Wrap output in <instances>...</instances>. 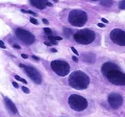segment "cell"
I'll use <instances>...</instances> for the list:
<instances>
[{"label": "cell", "instance_id": "obj_21", "mask_svg": "<svg viewBox=\"0 0 125 117\" xmlns=\"http://www.w3.org/2000/svg\"><path fill=\"white\" fill-rule=\"evenodd\" d=\"M23 13H27V14H31V15H33V16H37L34 12H32V11H25V10H21Z\"/></svg>", "mask_w": 125, "mask_h": 117}, {"label": "cell", "instance_id": "obj_18", "mask_svg": "<svg viewBox=\"0 0 125 117\" xmlns=\"http://www.w3.org/2000/svg\"><path fill=\"white\" fill-rule=\"evenodd\" d=\"M15 78H16V80L17 81H19V82H22L23 84H27V82H26V80H24V79H22V78H20L18 75H16L15 76Z\"/></svg>", "mask_w": 125, "mask_h": 117}, {"label": "cell", "instance_id": "obj_38", "mask_svg": "<svg viewBox=\"0 0 125 117\" xmlns=\"http://www.w3.org/2000/svg\"><path fill=\"white\" fill-rule=\"evenodd\" d=\"M93 1H96V0H93Z\"/></svg>", "mask_w": 125, "mask_h": 117}, {"label": "cell", "instance_id": "obj_34", "mask_svg": "<svg viewBox=\"0 0 125 117\" xmlns=\"http://www.w3.org/2000/svg\"><path fill=\"white\" fill-rule=\"evenodd\" d=\"M33 59H34V60H36V61H39V58H38V57H35V56H33Z\"/></svg>", "mask_w": 125, "mask_h": 117}, {"label": "cell", "instance_id": "obj_13", "mask_svg": "<svg viewBox=\"0 0 125 117\" xmlns=\"http://www.w3.org/2000/svg\"><path fill=\"white\" fill-rule=\"evenodd\" d=\"M30 1H31V4L34 7L38 8L40 10H43L46 7V0H30Z\"/></svg>", "mask_w": 125, "mask_h": 117}, {"label": "cell", "instance_id": "obj_30", "mask_svg": "<svg viewBox=\"0 0 125 117\" xmlns=\"http://www.w3.org/2000/svg\"><path fill=\"white\" fill-rule=\"evenodd\" d=\"M13 85H14V86H15L16 88H17V87H18V84H16V82H13Z\"/></svg>", "mask_w": 125, "mask_h": 117}, {"label": "cell", "instance_id": "obj_15", "mask_svg": "<svg viewBox=\"0 0 125 117\" xmlns=\"http://www.w3.org/2000/svg\"><path fill=\"white\" fill-rule=\"evenodd\" d=\"M112 3H113V0H102L101 1V4L104 5V6H107V7L111 6Z\"/></svg>", "mask_w": 125, "mask_h": 117}, {"label": "cell", "instance_id": "obj_19", "mask_svg": "<svg viewBox=\"0 0 125 117\" xmlns=\"http://www.w3.org/2000/svg\"><path fill=\"white\" fill-rule=\"evenodd\" d=\"M63 34H64V36H70V34H71V30H69V29H64Z\"/></svg>", "mask_w": 125, "mask_h": 117}, {"label": "cell", "instance_id": "obj_28", "mask_svg": "<svg viewBox=\"0 0 125 117\" xmlns=\"http://www.w3.org/2000/svg\"><path fill=\"white\" fill-rule=\"evenodd\" d=\"M21 57H22L23 59H27V58H28V56H27L26 54H22V55H21Z\"/></svg>", "mask_w": 125, "mask_h": 117}, {"label": "cell", "instance_id": "obj_22", "mask_svg": "<svg viewBox=\"0 0 125 117\" xmlns=\"http://www.w3.org/2000/svg\"><path fill=\"white\" fill-rule=\"evenodd\" d=\"M22 90H23L25 93H27V94H28V93H30V90H29L27 87H25V86H22Z\"/></svg>", "mask_w": 125, "mask_h": 117}, {"label": "cell", "instance_id": "obj_36", "mask_svg": "<svg viewBox=\"0 0 125 117\" xmlns=\"http://www.w3.org/2000/svg\"><path fill=\"white\" fill-rule=\"evenodd\" d=\"M51 51H52V52H56L57 50H56V49H51Z\"/></svg>", "mask_w": 125, "mask_h": 117}, {"label": "cell", "instance_id": "obj_32", "mask_svg": "<svg viewBox=\"0 0 125 117\" xmlns=\"http://www.w3.org/2000/svg\"><path fill=\"white\" fill-rule=\"evenodd\" d=\"M98 26H99V27H101V28H103L105 25H104V24H102V23H98Z\"/></svg>", "mask_w": 125, "mask_h": 117}, {"label": "cell", "instance_id": "obj_14", "mask_svg": "<svg viewBox=\"0 0 125 117\" xmlns=\"http://www.w3.org/2000/svg\"><path fill=\"white\" fill-rule=\"evenodd\" d=\"M83 61L89 63H94L95 62V55L94 53H84V55L82 56Z\"/></svg>", "mask_w": 125, "mask_h": 117}, {"label": "cell", "instance_id": "obj_11", "mask_svg": "<svg viewBox=\"0 0 125 117\" xmlns=\"http://www.w3.org/2000/svg\"><path fill=\"white\" fill-rule=\"evenodd\" d=\"M117 68H119V67L117 66L115 63H104L102 65L101 71H102V74L104 76H106L112 70H115V69H117Z\"/></svg>", "mask_w": 125, "mask_h": 117}, {"label": "cell", "instance_id": "obj_35", "mask_svg": "<svg viewBox=\"0 0 125 117\" xmlns=\"http://www.w3.org/2000/svg\"><path fill=\"white\" fill-rule=\"evenodd\" d=\"M45 45H47V46H51V44H50V43H48V42H45Z\"/></svg>", "mask_w": 125, "mask_h": 117}, {"label": "cell", "instance_id": "obj_4", "mask_svg": "<svg viewBox=\"0 0 125 117\" xmlns=\"http://www.w3.org/2000/svg\"><path fill=\"white\" fill-rule=\"evenodd\" d=\"M95 38V34L94 31L90 29L80 30L77 33L74 34V39L76 42L80 44H90Z\"/></svg>", "mask_w": 125, "mask_h": 117}, {"label": "cell", "instance_id": "obj_7", "mask_svg": "<svg viewBox=\"0 0 125 117\" xmlns=\"http://www.w3.org/2000/svg\"><path fill=\"white\" fill-rule=\"evenodd\" d=\"M110 37L114 43L125 46V31L121 29H114L110 33Z\"/></svg>", "mask_w": 125, "mask_h": 117}, {"label": "cell", "instance_id": "obj_10", "mask_svg": "<svg viewBox=\"0 0 125 117\" xmlns=\"http://www.w3.org/2000/svg\"><path fill=\"white\" fill-rule=\"evenodd\" d=\"M108 102L113 108L116 109L119 107H121L123 103V99H122V96L117 93H111L108 96Z\"/></svg>", "mask_w": 125, "mask_h": 117}, {"label": "cell", "instance_id": "obj_16", "mask_svg": "<svg viewBox=\"0 0 125 117\" xmlns=\"http://www.w3.org/2000/svg\"><path fill=\"white\" fill-rule=\"evenodd\" d=\"M118 7H119L120 10H125V0H121V1L119 2Z\"/></svg>", "mask_w": 125, "mask_h": 117}, {"label": "cell", "instance_id": "obj_29", "mask_svg": "<svg viewBox=\"0 0 125 117\" xmlns=\"http://www.w3.org/2000/svg\"><path fill=\"white\" fill-rule=\"evenodd\" d=\"M72 60H73L74 62H76V63L78 62V58H77V57H72Z\"/></svg>", "mask_w": 125, "mask_h": 117}, {"label": "cell", "instance_id": "obj_1", "mask_svg": "<svg viewBox=\"0 0 125 117\" xmlns=\"http://www.w3.org/2000/svg\"><path fill=\"white\" fill-rule=\"evenodd\" d=\"M68 83L71 87L75 89H86L90 84V77L82 71H74L70 74Z\"/></svg>", "mask_w": 125, "mask_h": 117}, {"label": "cell", "instance_id": "obj_3", "mask_svg": "<svg viewBox=\"0 0 125 117\" xmlns=\"http://www.w3.org/2000/svg\"><path fill=\"white\" fill-rule=\"evenodd\" d=\"M68 105L75 111H83L88 108V101L80 95L72 94L68 98Z\"/></svg>", "mask_w": 125, "mask_h": 117}, {"label": "cell", "instance_id": "obj_26", "mask_svg": "<svg viewBox=\"0 0 125 117\" xmlns=\"http://www.w3.org/2000/svg\"><path fill=\"white\" fill-rule=\"evenodd\" d=\"M54 37H55V39H56V40H62V39L61 36H54Z\"/></svg>", "mask_w": 125, "mask_h": 117}, {"label": "cell", "instance_id": "obj_2", "mask_svg": "<svg viewBox=\"0 0 125 117\" xmlns=\"http://www.w3.org/2000/svg\"><path fill=\"white\" fill-rule=\"evenodd\" d=\"M88 20L87 13L81 10H73L69 13L68 21L72 26L75 27H82L86 24Z\"/></svg>", "mask_w": 125, "mask_h": 117}, {"label": "cell", "instance_id": "obj_33", "mask_svg": "<svg viewBox=\"0 0 125 117\" xmlns=\"http://www.w3.org/2000/svg\"><path fill=\"white\" fill-rule=\"evenodd\" d=\"M14 46H15V48H16V49H20V46H19V45H17V44H15Z\"/></svg>", "mask_w": 125, "mask_h": 117}, {"label": "cell", "instance_id": "obj_25", "mask_svg": "<svg viewBox=\"0 0 125 117\" xmlns=\"http://www.w3.org/2000/svg\"><path fill=\"white\" fill-rule=\"evenodd\" d=\"M71 50L73 51V53H74V54H76V55H79L78 52H77V50H76V49H75L74 47H71Z\"/></svg>", "mask_w": 125, "mask_h": 117}, {"label": "cell", "instance_id": "obj_37", "mask_svg": "<svg viewBox=\"0 0 125 117\" xmlns=\"http://www.w3.org/2000/svg\"><path fill=\"white\" fill-rule=\"evenodd\" d=\"M53 1H54V2H58V0H53Z\"/></svg>", "mask_w": 125, "mask_h": 117}, {"label": "cell", "instance_id": "obj_27", "mask_svg": "<svg viewBox=\"0 0 125 117\" xmlns=\"http://www.w3.org/2000/svg\"><path fill=\"white\" fill-rule=\"evenodd\" d=\"M42 22H43L44 24H49V23H48V20L45 19V18H43V19H42Z\"/></svg>", "mask_w": 125, "mask_h": 117}, {"label": "cell", "instance_id": "obj_23", "mask_svg": "<svg viewBox=\"0 0 125 117\" xmlns=\"http://www.w3.org/2000/svg\"><path fill=\"white\" fill-rule=\"evenodd\" d=\"M30 21H31L33 24H35V25L38 24V21H37V19H35V18H30Z\"/></svg>", "mask_w": 125, "mask_h": 117}, {"label": "cell", "instance_id": "obj_6", "mask_svg": "<svg viewBox=\"0 0 125 117\" xmlns=\"http://www.w3.org/2000/svg\"><path fill=\"white\" fill-rule=\"evenodd\" d=\"M110 83L115 85H124L125 84V74L119 70V68L112 70L106 75Z\"/></svg>", "mask_w": 125, "mask_h": 117}, {"label": "cell", "instance_id": "obj_12", "mask_svg": "<svg viewBox=\"0 0 125 117\" xmlns=\"http://www.w3.org/2000/svg\"><path fill=\"white\" fill-rule=\"evenodd\" d=\"M4 100H5V105H6L7 108H8L12 113H14V114H17V108H16L15 104L10 100L9 98H5Z\"/></svg>", "mask_w": 125, "mask_h": 117}, {"label": "cell", "instance_id": "obj_9", "mask_svg": "<svg viewBox=\"0 0 125 117\" xmlns=\"http://www.w3.org/2000/svg\"><path fill=\"white\" fill-rule=\"evenodd\" d=\"M20 67L24 68L25 72L31 78V80L33 82H35L36 84H40L42 83V76H41V74L39 73V71L36 68H34V67L32 66H24L23 64H20Z\"/></svg>", "mask_w": 125, "mask_h": 117}, {"label": "cell", "instance_id": "obj_17", "mask_svg": "<svg viewBox=\"0 0 125 117\" xmlns=\"http://www.w3.org/2000/svg\"><path fill=\"white\" fill-rule=\"evenodd\" d=\"M48 39H49V41H50L51 43H53V44H57V41H56V39H55L54 36H48Z\"/></svg>", "mask_w": 125, "mask_h": 117}, {"label": "cell", "instance_id": "obj_5", "mask_svg": "<svg viewBox=\"0 0 125 117\" xmlns=\"http://www.w3.org/2000/svg\"><path fill=\"white\" fill-rule=\"evenodd\" d=\"M51 68L53 69V71L59 75V76H66L69 71H70V66L69 64L64 62V61H60V60H56L53 61L51 63Z\"/></svg>", "mask_w": 125, "mask_h": 117}, {"label": "cell", "instance_id": "obj_31", "mask_svg": "<svg viewBox=\"0 0 125 117\" xmlns=\"http://www.w3.org/2000/svg\"><path fill=\"white\" fill-rule=\"evenodd\" d=\"M101 20H102V21H103L104 23H108V20H107V19H105V18H102Z\"/></svg>", "mask_w": 125, "mask_h": 117}, {"label": "cell", "instance_id": "obj_20", "mask_svg": "<svg viewBox=\"0 0 125 117\" xmlns=\"http://www.w3.org/2000/svg\"><path fill=\"white\" fill-rule=\"evenodd\" d=\"M43 31H44V33L47 34V35H49V36H51V34H52L51 29H49V28H44V29H43Z\"/></svg>", "mask_w": 125, "mask_h": 117}, {"label": "cell", "instance_id": "obj_24", "mask_svg": "<svg viewBox=\"0 0 125 117\" xmlns=\"http://www.w3.org/2000/svg\"><path fill=\"white\" fill-rule=\"evenodd\" d=\"M0 47H1V48H4V49L6 48V46H5L4 42H3V41H1V40H0Z\"/></svg>", "mask_w": 125, "mask_h": 117}, {"label": "cell", "instance_id": "obj_8", "mask_svg": "<svg viewBox=\"0 0 125 117\" xmlns=\"http://www.w3.org/2000/svg\"><path fill=\"white\" fill-rule=\"evenodd\" d=\"M16 36L22 42H24L26 44H32L35 41V36H33V34H31L28 31H26V30H24V29H20V28L16 29Z\"/></svg>", "mask_w": 125, "mask_h": 117}]
</instances>
